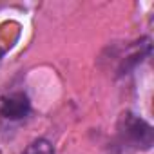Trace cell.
<instances>
[{
	"label": "cell",
	"mask_w": 154,
	"mask_h": 154,
	"mask_svg": "<svg viewBox=\"0 0 154 154\" xmlns=\"http://www.w3.org/2000/svg\"><path fill=\"white\" fill-rule=\"evenodd\" d=\"M118 143L127 150H149L154 143V131L140 116L125 112L118 123Z\"/></svg>",
	"instance_id": "cell-1"
},
{
	"label": "cell",
	"mask_w": 154,
	"mask_h": 154,
	"mask_svg": "<svg viewBox=\"0 0 154 154\" xmlns=\"http://www.w3.org/2000/svg\"><path fill=\"white\" fill-rule=\"evenodd\" d=\"M29 111H31V102L24 93H11L0 102V114L6 120H22L29 114Z\"/></svg>",
	"instance_id": "cell-2"
},
{
	"label": "cell",
	"mask_w": 154,
	"mask_h": 154,
	"mask_svg": "<svg viewBox=\"0 0 154 154\" xmlns=\"http://www.w3.org/2000/svg\"><path fill=\"white\" fill-rule=\"evenodd\" d=\"M22 154H54V149H53V145H51L47 140L38 138V140H35L33 143H29L27 149H26Z\"/></svg>",
	"instance_id": "cell-3"
}]
</instances>
